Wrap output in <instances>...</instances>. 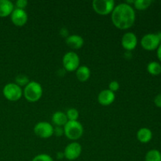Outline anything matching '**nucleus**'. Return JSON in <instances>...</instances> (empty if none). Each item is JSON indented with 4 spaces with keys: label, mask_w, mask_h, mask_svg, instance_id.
Listing matches in <instances>:
<instances>
[{
    "label": "nucleus",
    "mask_w": 161,
    "mask_h": 161,
    "mask_svg": "<svg viewBox=\"0 0 161 161\" xmlns=\"http://www.w3.org/2000/svg\"><path fill=\"white\" fill-rule=\"evenodd\" d=\"M111 18L112 22L116 28L121 30H127L134 25L136 14L131 5L123 3L115 6L112 12Z\"/></svg>",
    "instance_id": "nucleus-1"
},
{
    "label": "nucleus",
    "mask_w": 161,
    "mask_h": 161,
    "mask_svg": "<svg viewBox=\"0 0 161 161\" xmlns=\"http://www.w3.org/2000/svg\"><path fill=\"white\" fill-rule=\"evenodd\" d=\"M43 90L40 83L36 81H30L25 86L23 94L29 102H36L42 97Z\"/></svg>",
    "instance_id": "nucleus-2"
},
{
    "label": "nucleus",
    "mask_w": 161,
    "mask_h": 161,
    "mask_svg": "<svg viewBox=\"0 0 161 161\" xmlns=\"http://www.w3.org/2000/svg\"><path fill=\"white\" fill-rule=\"evenodd\" d=\"M63 128H64V135L69 139L72 141L80 139L83 135V127L78 120L68 121Z\"/></svg>",
    "instance_id": "nucleus-3"
},
{
    "label": "nucleus",
    "mask_w": 161,
    "mask_h": 161,
    "mask_svg": "<svg viewBox=\"0 0 161 161\" xmlns=\"http://www.w3.org/2000/svg\"><path fill=\"white\" fill-rule=\"evenodd\" d=\"M3 93L4 97L10 102H17L20 100L23 95V90L15 83H9L5 85Z\"/></svg>",
    "instance_id": "nucleus-4"
},
{
    "label": "nucleus",
    "mask_w": 161,
    "mask_h": 161,
    "mask_svg": "<svg viewBox=\"0 0 161 161\" xmlns=\"http://www.w3.org/2000/svg\"><path fill=\"white\" fill-rule=\"evenodd\" d=\"M62 63L64 70L69 72H75L80 66V57L73 51L68 52L63 57Z\"/></svg>",
    "instance_id": "nucleus-5"
},
{
    "label": "nucleus",
    "mask_w": 161,
    "mask_h": 161,
    "mask_svg": "<svg viewBox=\"0 0 161 161\" xmlns=\"http://www.w3.org/2000/svg\"><path fill=\"white\" fill-rule=\"evenodd\" d=\"M115 6L113 0H94L92 3V7L96 14L102 16L112 14Z\"/></svg>",
    "instance_id": "nucleus-6"
},
{
    "label": "nucleus",
    "mask_w": 161,
    "mask_h": 161,
    "mask_svg": "<svg viewBox=\"0 0 161 161\" xmlns=\"http://www.w3.org/2000/svg\"><path fill=\"white\" fill-rule=\"evenodd\" d=\"M160 42L157 33H149L142 38L141 46L144 50L148 51L155 50L158 48Z\"/></svg>",
    "instance_id": "nucleus-7"
},
{
    "label": "nucleus",
    "mask_w": 161,
    "mask_h": 161,
    "mask_svg": "<svg viewBox=\"0 0 161 161\" xmlns=\"http://www.w3.org/2000/svg\"><path fill=\"white\" fill-rule=\"evenodd\" d=\"M34 132L39 138H49L53 135V126L45 121L39 122L35 125Z\"/></svg>",
    "instance_id": "nucleus-8"
},
{
    "label": "nucleus",
    "mask_w": 161,
    "mask_h": 161,
    "mask_svg": "<svg viewBox=\"0 0 161 161\" xmlns=\"http://www.w3.org/2000/svg\"><path fill=\"white\" fill-rule=\"evenodd\" d=\"M63 153L65 159L69 160H75L81 155L82 146L79 142H73L66 146Z\"/></svg>",
    "instance_id": "nucleus-9"
},
{
    "label": "nucleus",
    "mask_w": 161,
    "mask_h": 161,
    "mask_svg": "<svg viewBox=\"0 0 161 161\" xmlns=\"http://www.w3.org/2000/svg\"><path fill=\"white\" fill-rule=\"evenodd\" d=\"M121 45L127 51H131L136 48L138 45V38L133 32H127L123 36Z\"/></svg>",
    "instance_id": "nucleus-10"
},
{
    "label": "nucleus",
    "mask_w": 161,
    "mask_h": 161,
    "mask_svg": "<svg viewBox=\"0 0 161 161\" xmlns=\"http://www.w3.org/2000/svg\"><path fill=\"white\" fill-rule=\"evenodd\" d=\"M11 21L17 27H22L25 25L28 21V14L25 9H14L10 15Z\"/></svg>",
    "instance_id": "nucleus-11"
},
{
    "label": "nucleus",
    "mask_w": 161,
    "mask_h": 161,
    "mask_svg": "<svg viewBox=\"0 0 161 161\" xmlns=\"http://www.w3.org/2000/svg\"><path fill=\"white\" fill-rule=\"evenodd\" d=\"M116 99V94L114 92L111 91L108 89L103 90L99 93L98 96H97V101L99 103L104 106H107V105H111L113 103Z\"/></svg>",
    "instance_id": "nucleus-12"
},
{
    "label": "nucleus",
    "mask_w": 161,
    "mask_h": 161,
    "mask_svg": "<svg viewBox=\"0 0 161 161\" xmlns=\"http://www.w3.org/2000/svg\"><path fill=\"white\" fill-rule=\"evenodd\" d=\"M65 42L69 47L72 50H78L83 47L84 40L83 37L79 35H71L65 39Z\"/></svg>",
    "instance_id": "nucleus-13"
},
{
    "label": "nucleus",
    "mask_w": 161,
    "mask_h": 161,
    "mask_svg": "<svg viewBox=\"0 0 161 161\" xmlns=\"http://www.w3.org/2000/svg\"><path fill=\"white\" fill-rule=\"evenodd\" d=\"M14 9V5L9 0H0V17H5L11 15Z\"/></svg>",
    "instance_id": "nucleus-14"
},
{
    "label": "nucleus",
    "mask_w": 161,
    "mask_h": 161,
    "mask_svg": "<svg viewBox=\"0 0 161 161\" xmlns=\"http://www.w3.org/2000/svg\"><path fill=\"white\" fill-rule=\"evenodd\" d=\"M153 132L147 127L140 128L137 132V139L142 143H148L152 140Z\"/></svg>",
    "instance_id": "nucleus-15"
},
{
    "label": "nucleus",
    "mask_w": 161,
    "mask_h": 161,
    "mask_svg": "<svg viewBox=\"0 0 161 161\" xmlns=\"http://www.w3.org/2000/svg\"><path fill=\"white\" fill-rule=\"evenodd\" d=\"M68 121L67 116L64 112H55L52 116V122L55 127H64Z\"/></svg>",
    "instance_id": "nucleus-16"
},
{
    "label": "nucleus",
    "mask_w": 161,
    "mask_h": 161,
    "mask_svg": "<svg viewBox=\"0 0 161 161\" xmlns=\"http://www.w3.org/2000/svg\"><path fill=\"white\" fill-rule=\"evenodd\" d=\"M75 75L79 81L83 83L89 80L90 76H91V70L87 66L81 65L75 71Z\"/></svg>",
    "instance_id": "nucleus-17"
},
{
    "label": "nucleus",
    "mask_w": 161,
    "mask_h": 161,
    "mask_svg": "<svg viewBox=\"0 0 161 161\" xmlns=\"http://www.w3.org/2000/svg\"><path fill=\"white\" fill-rule=\"evenodd\" d=\"M147 71L152 75H158L161 74V64L157 61H151L147 65Z\"/></svg>",
    "instance_id": "nucleus-18"
},
{
    "label": "nucleus",
    "mask_w": 161,
    "mask_h": 161,
    "mask_svg": "<svg viewBox=\"0 0 161 161\" xmlns=\"http://www.w3.org/2000/svg\"><path fill=\"white\" fill-rule=\"evenodd\" d=\"M145 161H161V153L157 149L148 151L145 157Z\"/></svg>",
    "instance_id": "nucleus-19"
},
{
    "label": "nucleus",
    "mask_w": 161,
    "mask_h": 161,
    "mask_svg": "<svg viewBox=\"0 0 161 161\" xmlns=\"http://www.w3.org/2000/svg\"><path fill=\"white\" fill-rule=\"evenodd\" d=\"M152 4L151 0H135L134 1V6L138 10H144L148 9Z\"/></svg>",
    "instance_id": "nucleus-20"
},
{
    "label": "nucleus",
    "mask_w": 161,
    "mask_h": 161,
    "mask_svg": "<svg viewBox=\"0 0 161 161\" xmlns=\"http://www.w3.org/2000/svg\"><path fill=\"white\" fill-rule=\"evenodd\" d=\"M66 116H67L68 120L69 121H77L80 116V113L76 108H71L68 109V111L65 113Z\"/></svg>",
    "instance_id": "nucleus-21"
},
{
    "label": "nucleus",
    "mask_w": 161,
    "mask_h": 161,
    "mask_svg": "<svg viewBox=\"0 0 161 161\" xmlns=\"http://www.w3.org/2000/svg\"><path fill=\"white\" fill-rule=\"evenodd\" d=\"M15 82L16 84H17L18 86H20V87L23 86H26L28 83L30 82L29 79L27 75H18L16 76L15 78Z\"/></svg>",
    "instance_id": "nucleus-22"
},
{
    "label": "nucleus",
    "mask_w": 161,
    "mask_h": 161,
    "mask_svg": "<svg viewBox=\"0 0 161 161\" xmlns=\"http://www.w3.org/2000/svg\"><path fill=\"white\" fill-rule=\"evenodd\" d=\"M31 161H53V160L48 154L42 153L36 156Z\"/></svg>",
    "instance_id": "nucleus-23"
},
{
    "label": "nucleus",
    "mask_w": 161,
    "mask_h": 161,
    "mask_svg": "<svg viewBox=\"0 0 161 161\" xmlns=\"http://www.w3.org/2000/svg\"><path fill=\"white\" fill-rule=\"evenodd\" d=\"M119 89V83L117 81L114 80V81L110 82L109 84H108V90H110L113 92H116Z\"/></svg>",
    "instance_id": "nucleus-24"
},
{
    "label": "nucleus",
    "mask_w": 161,
    "mask_h": 161,
    "mask_svg": "<svg viewBox=\"0 0 161 161\" xmlns=\"http://www.w3.org/2000/svg\"><path fill=\"white\" fill-rule=\"evenodd\" d=\"M28 3L27 0H17L16 2V7H17V9H25L26 6H28Z\"/></svg>",
    "instance_id": "nucleus-25"
},
{
    "label": "nucleus",
    "mask_w": 161,
    "mask_h": 161,
    "mask_svg": "<svg viewBox=\"0 0 161 161\" xmlns=\"http://www.w3.org/2000/svg\"><path fill=\"white\" fill-rule=\"evenodd\" d=\"M53 135L57 137H61L64 135V128L63 127H53Z\"/></svg>",
    "instance_id": "nucleus-26"
},
{
    "label": "nucleus",
    "mask_w": 161,
    "mask_h": 161,
    "mask_svg": "<svg viewBox=\"0 0 161 161\" xmlns=\"http://www.w3.org/2000/svg\"><path fill=\"white\" fill-rule=\"evenodd\" d=\"M154 103H155L156 106L158 108H161V94H157L154 98Z\"/></svg>",
    "instance_id": "nucleus-27"
},
{
    "label": "nucleus",
    "mask_w": 161,
    "mask_h": 161,
    "mask_svg": "<svg viewBox=\"0 0 161 161\" xmlns=\"http://www.w3.org/2000/svg\"><path fill=\"white\" fill-rule=\"evenodd\" d=\"M60 35H61L62 37L65 38L66 39L67 37H69V30L65 28H61V31H60Z\"/></svg>",
    "instance_id": "nucleus-28"
},
{
    "label": "nucleus",
    "mask_w": 161,
    "mask_h": 161,
    "mask_svg": "<svg viewBox=\"0 0 161 161\" xmlns=\"http://www.w3.org/2000/svg\"><path fill=\"white\" fill-rule=\"evenodd\" d=\"M157 55L158 59L160 60V61H161V43L158 47V48L157 49Z\"/></svg>",
    "instance_id": "nucleus-29"
},
{
    "label": "nucleus",
    "mask_w": 161,
    "mask_h": 161,
    "mask_svg": "<svg viewBox=\"0 0 161 161\" xmlns=\"http://www.w3.org/2000/svg\"><path fill=\"white\" fill-rule=\"evenodd\" d=\"M57 158L58 160H61V159L64 158V153H61V152H58L57 153Z\"/></svg>",
    "instance_id": "nucleus-30"
},
{
    "label": "nucleus",
    "mask_w": 161,
    "mask_h": 161,
    "mask_svg": "<svg viewBox=\"0 0 161 161\" xmlns=\"http://www.w3.org/2000/svg\"><path fill=\"white\" fill-rule=\"evenodd\" d=\"M157 36H158L159 40H160V43H161V31H159V32H157Z\"/></svg>",
    "instance_id": "nucleus-31"
}]
</instances>
